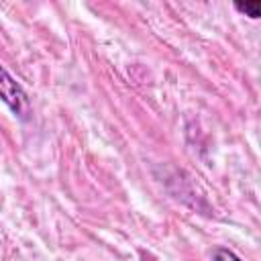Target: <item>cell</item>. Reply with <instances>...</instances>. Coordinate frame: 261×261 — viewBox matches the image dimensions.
<instances>
[{
	"instance_id": "1",
	"label": "cell",
	"mask_w": 261,
	"mask_h": 261,
	"mask_svg": "<svg viewBox=\"0 0 261 261\" xmlns=\"http://www.w3.org/2000/svg\"><path fill=\"white\" fill-rule=\"evenodd\" d=\"M0 100L14 112V114H24L29 108V98L22 90V86L8 73L4 65H0Z\"/></svg>"
},
{
	"instance_id": "2",
	"label": "cell",
	"mask_w": 261,
	"mask_h": 261,
	"mask_svg": "<svg viewBox=\"0 0 261 261\" xmlns=\"http://www.w3.org/2000/svg\"><path fill=\"white\" fill-rule=\"evenodd\" d=\"M234 10H239V12H243L245 16H249V18H259L261 16V2L259 0H237L234 4Z\"/></svg>"
},
{
	"instance_id": "3",
	"label": "cell",
	"mask_w": 261,
	"mask_h": 261,
	"mask_svg": "<svg viewBox=\"0 0 261 261\" xmlns=\"http://www.w3.org/2000/svg\"><path fill=\"white\" fill-rule=\"evenodd\" d=\"M212 261H243L234 251H230V249H226V247H218V249H214V253H212Z\"/></svg>"
}]
</instances>
